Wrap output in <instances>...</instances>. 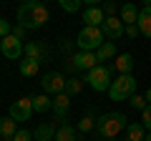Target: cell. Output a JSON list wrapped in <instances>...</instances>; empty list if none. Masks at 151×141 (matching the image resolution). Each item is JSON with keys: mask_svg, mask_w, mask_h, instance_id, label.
I'll use <instances>...</instances> for the list:
<instances>
[{"mask_svg": "<svg viewBox=\"0 0 151 141\" xmlns=\"http://www.w3.org/2000/svg\"><path fill=\"white\" fill-rule=\"evenodd\" d=\"M126 129H129V119L121 111H108L96 119V134L101 141H116Z\"/></svg>", "mask_w": 151, "mask_h": 141, "instance_id": "6da1fadb", "label": "cell"}, {"mask_svg": "<svg viewBox=\"0 0 151 141\" xmlns=\"http://www.w3.org/2000/svg\"><path fill=\"white\" fill-rule=\"evenodd\" d=\"M50 20V13L43 3H38V0H28L18 8V25L25 28V30H38V28H43L45 23Z\"/></svg>", "mask_w": 151, "mask_h": 141, "instance_id": "7a4b0ae2", "label": "cell"}, {"mask_svg": "<svg viewBox=\"0 0 151 141\" xmlns=\"http://www.w3.org/2000/svg\"><path fill=\"white\" fill-rule=\"evenodd\" d=\"M106 43V35H103L101 28H81V33L76 35V45L81 50H88V53H96L101 45Z\"/></svg>", "mask_w": 151, "mask_h": 141, "instance_id": "3957f363", "label": "cell"}, {"mask_svg": "<svg viewBox=\"0 0 151 141\" xmlns=\"http://www.w3.org/2000/svg\"><path fill=\"white\" fill-rule=\"evenodd\" d=\"M131 96H136V78L134 76H119L108 88L111 101H131Z\"/></svg>", "mask_w": 151, "mask_h": 141, "instance_id": "277c9868", "label": "cell"}, {"mask_svg": "<svg viewBox=\"0 0 151 141\" xmlns=\"http://www.w3.org/2000/svg\"><path fill=\"white\" fill-rule=\"evenodd\" d=\"M111 70H113V65H106V63H101V65H96L93 70H88L86 73V81H88V86L93 88V91H108L111 88Z\"/></svg>", "mask_w": 151, "mask_h": 141, "instance_id": "5b68a950", "label": "cell"}, {"mask_svg": "<svg viewBox=\"0 0 151 141\" xmlns=\"http://www.w3.org/2000/svg\"><path fill=\"white\" fill-rule=\"evenodd\" d=\"M96 65H101L98 63V58H96V53H88V50H78V53H73L68 58V63H65V68H68V73H76V70H93Z\"/></svg>", "mask_w": 151, "mask_h": 141, "instance_id": "8992f818", "label": "cell"}, {"mask_svg": "<svg viewBox=\"0 0 151 141\" xmlns=\"http://www.w3.org/2000/svg\"><path fill=\"white\" fill-rule=\"evenodd\" d=\"M40 86H43L45 96H58V93H65V76L58 73V70H50L40 78Z\"/></svg>", "mask_w": 151, "mask_h": 141, "instance_id": "52a82bcc", "label": "cell"}, {"mask_svg": "<svg viewBox=\"0 0 151 141\" xmlns=\"http://www.w3.org/2000/svg\"><path fill=\"white\" fill-rule=\"evenodd\" d=\"M33 116V98L30 96H25V98H18V101H13L10 103V119L13 121H28Z\"/></svg>", "mask_w": 151, "mask_h": 141, "instance_id": "ba28073f", "label": "cell"}, {"mask_svg": "<svg viewBox=\"0 0 151 141\" xmlns=\"http://www.w3.org/2000/svg\"><path fill=\"white\" fill-rule=\"evenodd\" d=\"M23 40H18L15 35H8V38H3L0 40V53L5 55V58H10V60H18V58H23Z\"/></svg>", "mask_w": 151, "mask_h": 141, "instance_id": "9c48e42d", "label": "cell"}, {"mask_svg": "<svg viewBox=\"0 0 151 141\" xmlns=\"http://www.w3.org/2000/svg\"><path fill=\"white\" fill-rule=\"evenodd\" d=\"M101 30H103V35H106V38L113 43V40H119L121 35L126 33V25L121 23V18H116V15H113V18H106V20H103Z\"/></svg>", "mask_w": 151, "mask_h": 141, "instance_id": "30bf717a", "label": "cell"}, {"mask_svg": "<svg viewBox=\"0 0 151 141\" xmlns=\"http://www.w3.org/2000/svg\"><path fill=\"white\" fill-rule=\"evenodd\" d=\"M23 55L38 60V63H43V60H48V45H45L43 40H30V43H25Z\"/></svg>", "mask_w": 151, "mask_h": 141, "instance_id": "8fae6325", "label": "cell"}, {"mask_svg": "<svg viewBox=\"0 0 151 141\" xmlns=\"http://www.w3.org/2000/svg\"><path fill=\"white\" fill-rule=\"evenodd\" d=\"M103 20H106V15H103V10L98 5L83 10V25H86V28H101Z\"/></svg>", "mask_w": 151, "mask_h": 141, "instance_id": "7c38bea8", "label": "cell"}, {"mask_svg": "<svg viewBox=\"0 0 151 141\" xmlns=\"http://www.w3.org/2000/svg\"><path fill=\"white\" fill-rule=\"evenodd\" d=\"M70 111V96H65V93H58V96L53 98V116L58 121H63L65 116H68Z\"/></svg>", "mask_w": 151, "mask_h": 141, "instance_id": "4fadbf2b", "label": "cell"}, {"mask_svg": "<svg viewBox=\"0 0 151 141\" xmlns=\"http://www.w3.org/2000/svg\"><path fill=\"white\" fill-rule=\"evenodd\" d=\"M139 30H141V35L144 38H151V3H146L144 8L139 10Z\"/></svg>", "mask_w": 151, "mask_h": 141, "instance_id": "5bb4252c", "label": "cell"}, {"mask_svg": "<svg viewBox=\"0 0 151 141\" xmlns=\"http://www.w3.org/2000/svg\"><path fill=\"white\" fill-rule=\"evenodd\" d=\"M113 68L119 70L121 76H131V70H134V55L131 53H119L116 60H113Z\"/></svg>", "mask_w": 151, "mask_h": 141, "instance_id": "9a60e30c", "label": "cell"}, {"mask_svg": "<svg viewBox=\"0 0 151 141\" xmlns=\"http://www.w3.org/2000/svg\"><path fill=\"white\" fill-rule=\"evenodd\" d=\"M55 131H58V126L40 124L35 131H33V139H35V141H55Z\"/></svg>", "mask_w": 151, "mask_h": 141, "instance_id": "2e32d148", "label": "cell"}, {"mask_svg": "<svg viewBox=\"0 0 151 141\" xmlns=\"http://www.w3.org/2000/svg\"><path fill=\"white\" fill-rule=\"evenodd\" d=\"M121 23L124 25H136L139 23V8L131 5V3H126V5H121Z\"/></svg>", "mask_w": 151, "mask_h": 141, "instance_id": "e0dca14e", "label": "cell"}, {"mask_svg": "<svg viewBox=\"0 0 151 141\" xmlns=\"http://www.w3.org/2000/svg\"><path fill=\"white\" fill-rule=\"evenodd\" d=\"M124 141H144L146 139V129L144 124H139V121H134V124H129V129L124 131Z\"/></svg>", "mask_w": 151, "mask_h": 141, "instance_id": "ac0fdd59", "label": "cell"}, {"mask_svg": "<svg viewBox=\"0 0 151 141\" xmlns=\"http://www.w3.org/2000/svg\"><path fill=\"white\" fill-rule=\"evenodd\" d=\"M55 141H78V129L70 124H60L55 131Z\"/></svg>", "mask_w": 151, "mask_h": 141, "instance_id": "d6986e66", "label": "cell"}, {"mask_svg": "<svg viewBox=\"0 0 151 141\" xmlns=\"http://www.w3.org/2000/svg\"><path fill=\"white\" fill-rule=\"evenodd\" d=\"M18 134V121H13L10 116L0 119V139H13Z\"/></svg>", "mask_w": 151, "mask_h": 141, "instance_id": "ffe728a7", "label": "cell"}, {"mask_svg": "<svg viewBox=\"0 0 151 141\" xmlns=\"http://www.w3.org/2000/svg\"><path fill=\"white\" fill-rule=\"evenodd\" d=\"M30 98H33V111H38V114L53 111V98H50V96L40 93V96H30Z\"/></svg>", "mask_w": 151, "mask_h": 141, "instance_id": "44dd1931", "label": "cell"}, {"mask_svg": "<svg viewBox=\"0 0 151 141\" xmlns=\"http://www.w3.org/2000/svg\"><path fill=\"white\" fill-rule=\"evenodd\" d=\"M116 43H111V40H106V43L101 45V48L96 50V58H98V63H103V60H111V58H116Z\"/></svg>", "mask_w": 151, "mask_h": 141, "instance_id": "7402d4cb", "label": "cell"}, {"mask_svg": "<svg viewBox=\"0 0 151 141\" xmlns=\"http://www.w3.org/2000/svg\"><path fill=\"white\" fill-rule=\"evenodd\" d=\"M78 134H88V131H96V116L88 111V114H83V119L78 121Z\"/></svg>", "mask_w": 151, "mask_h": 141, "instance_id": "603a6c76", "label": "cell"}, {"mask_svg": "<svg viewBox=\"0 0 151 141\" xmlns=\"http://www.w3.org/2000/svg\"><path fill=\"white\" fill-rule=\"evenodd\" d=\"M38 68H40V63L38 60H33V58H25V60H20V73L25 78H33V76H38Z\"/></svg>", "mask_w": 151, "mask_h": 141, "instance_id": "cb8c5ba5", "label": "cell"}, {"mask_svg": "<svg viewBox=\"0 0 151 141\" xmlns=\"http://www.w3.org/2000/svg\"><path fill=\"white\" fill-rule=\"evenodd\" d=\"M81 91H83V81L81 78H76V76L65 78V96H78Z\"/></svg>", "mask_w": 151, "mask_h": 141, "instance_id": "d4e9b609", "label": "cell"}, {"mask_svg": "<svg viewBox=\"0 0 151 141\" xmlns=\"http://www.w3.org/2000/svg\"><path fill=\"white\" fill-rule=\"evenodd\" d=\"M58 5H60V10H65V13H78L81 10V0H60Z\"/></svg>", "mask_w": 151, "mask_h": 141, "instance_id": "484cf974", "label": "cell"}, {"mask_svg": "<svg viewBox=\"0 0 151 141\" xmlns=\"http://www.w3.org/2000/svg\"><path fill=\"white\" fill-rule=\"evenodd\" d=\"M141 124H144V129L151 134V106H146V109L141 111Z\"/></svg>", "mask_w": 151, "mask_h": 141, "instance_id": "4316f807", "label": "cell"}, {"mask_svg": "<svg viewBox=\"0 0 151 141\" xmlns=\"http://www.w3.org/2000/svg\"><path fill=\"white\" fill-rule=\"evenodd\" d=\"M131 106H134V109H139V111H144L146 106H149V103H146V96H139V93H136V96H131Z\"/></svg>", "mask_w": 151, "mask_h": 141, "instance_id": "83f0119b", "label": "cell"}, {"mask_svg": "<svg viewBox=\"0 0 151 141\" xmlns=\"http://www.w3.org/2000/svg\"><path fill=\"white\" fill-rule=\"evenodd\" d=\"M8 35H13V25H10L8 20H3V18H0V40L8 38Z\"/></svg>", "mask_w": 151, "mask_h": 141, "instance_id": "f1b7e54d", "label": "cell"}, {"mask_svg": "<svg viewBox=\"0 0 151 141\" xmlns=\"http://www.w3.org/2000/svg\"><path fill=\"white\" fill-rule=\"evenodd\" d=\"M13 141H35V139H33V134L28 129H18V134L13 136Z\"/></svg>", "mask_w": 151, "mask_h": 141, "instance_id": "f546056e", "label": "cell"}, {"mask_svg": "<svg viewBox=\"0 0 151 141\" xmlns=\"http://www.w3.org/2000/svg\"><path fill=\"white\" fill-rule=\"evenodd\" d=\"M101 10H103V15H106V18H113V13L119 10V5H116V3H106Z\"/></svg>", "mask_w": 151, "mask_h": 141, "instance_id": "4dcf8cb0", "label": "cell"}, {"mask_svg": "<svg viewBox=\"0 0 151 141\" xmlns=\"http://www.w3.org/2000/svg\"><path fill=\"white\" fill-rule=\"evenodd\" d=\"M73 43H76V40H68V38H63V40H60V50H63V53L68 55V58H70V50H73Z\"/></svg>", "mask_w": 151, "mask_h": 141, "instance_id": "1f68e13d", "label": "cell"}, {"mask_svg": "<svg viewBox=\"0 0 151 141\" xmlns=\"http://www.w3.org/2000/svg\"><path fill=\"white\" fill-rule=\"evenodd\" d=\"M126 35H129V38H139V35H141L139 25H126Z\"/></svg>", "mask_w": 151, "mask_h": 141, "instance_id": "d6a6232c", "label": "cell"}, {"mask_svg": "<svg viewBox=\"0 0 151 141\" xmlns=\"http://www.w3.org/2000/svg\"><path fill=\"white\" fill-rule=\"evenodd\" d=\"M13 35H15L18 40H23V35H25V28H20V25H18V28H13Z\"/></svg>", "mask_w": 151, "mask_h": 141, "instance_id": "836d02e7", "label": "cell"}, {"mask_svg": "<svg viewBox=\"0 0 151 141\" xmlns=\"http://www.w3.org/2000/svg\"><path fill=\"white\" fill-rule=\"evenodd\" d=\"M146 103H149V106H151V88H149V91H146Z\"/></svg>", "mask_w": 151, "mask_h": 141, "instance_id": "e575fe53", "label": "cell"}, {"mask_svg": "<svg viewBox=\"0 0 151 141\" xmlns=\"http://www.w3.org/2000/svg\"><path fill=\"white\" fill-rule=\"evenodd\" d=\"M144 141H151V134H146V139H144Z\"/></svg>", "mask_w": 151, "mask_h": 141, "instance_id": "d590c367", "label": "cell"}]
</instances>
